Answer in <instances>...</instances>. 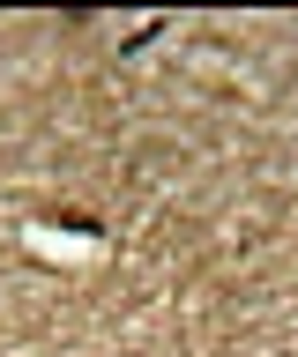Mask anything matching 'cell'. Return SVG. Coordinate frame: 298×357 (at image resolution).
I'll return each mask as SVG.
<instances>
[{"label":"cell","instance_id":"cell-1","mask_svg":"<svg viewBox=\"0 0 298 357\" xmlns=\"http://www.w3.org/2000/svg\"><path fill=\"white\" fill-rule=\"evenodd\" d=\"M45 223H60V231H75V238H105V223H97L90 208H52Z\"/></svg>","mask_w":298,"mask_h":357}]
</instances>
